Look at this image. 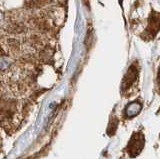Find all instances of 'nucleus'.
I'll return each mask as SVG.
<instances>
[{
    "instance_id": "obj_1",
    "label": "nucleus",
    "mask_w": 160,
    "mask_h": 159,
    "mask_svg": "<svg viewBox=\"0 0 160 159\" xmlns=\"http://www.w3.org/2000/svg\"><path fill=\"white\" fill-rule=\"evenodd\" d=\"M1 17H2V14H1V12H0V19H1Z\"/></svg>"
}]
</instances>
